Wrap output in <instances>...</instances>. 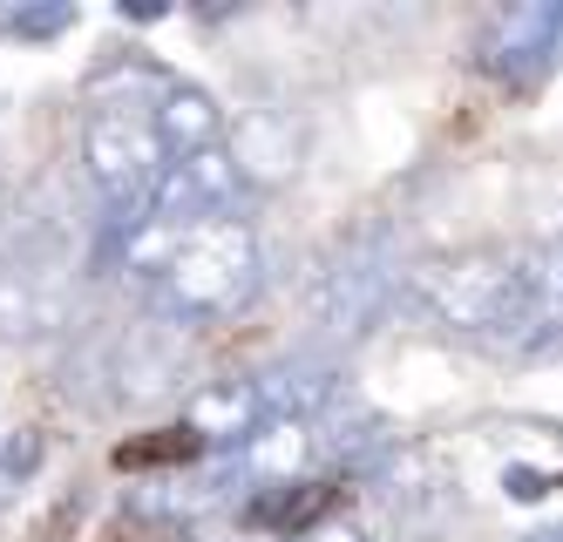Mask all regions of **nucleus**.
<instances>
[{"mask_svg":"<svg viewBox=\"0 0 563 542\" xmlns=\"http://www.w3.org/2000/svg\"><path fill=\"white\" fill-rule=\"evenodd\" d=\"M96 366H102V394L109 400L150 407V400H164L184 373H190V325L150 312V319H136L123 332H109Z\"/></svg>","mask_w":563,"mask_h":542,"instance_id":"obj_5","label":"nucleus"},{"mask_svg":"<svg viewBox=\"0 0 563 542\" xmlns=\"http://www.w3.org/2000/svg\"><path fill=\"white\" fill-rule=\"evenodd\" d=\"M400 237L387 224H367V231H353L340 252L327 258V272H319L312 285V319L327 340H360V332H374L380 312L394 306V291H400Z\"/></svg>","mask_w":563,"mask_h":542,"instance_id":"obj_3","label":"nucleus"},{"mask_svg":"<svg viewBox=\"0 0 563 542\" xmlns=\"http://www.w3.org/2000/svg\"><path fill=\"white\" fill-rule=\"evenodd\" d=\"M306 156V136L286 109H245L231 130V163L245 184H286Z\"/></svg>","mask_w":563,"mask_h":542,"instance_id":"obj_9","label":"nucleus"},{"mask_svg":"<svg viewBox=\"0 0 563 542\" xmlns=\"http://www.w3.org/2000/svg\"><path fill=\"white\" fill-rule=\"evenodd\" d=\"M265 421L272 413H265L258 380H205L184 400V434L197 447H211V454H245Z\"/></svg>","mask_w":563,"mask_h":542,"instance_id":"obj_8","label":"nucleus"},{"mask_svg":"<svg viewBox=\"0 0 563 542\" xmlns=\"http://www.w3.org/2000/svg\"><path fill=\"white\" fill-rule=\"evenodd\" d=\"M238 190H245V177H238V163H231V143L177 156L164 170V184H156V197H150V224H164L177 237L197 231V224H218V218H231Z\"/></svg>","mask_w":563,"mask_h":542,"instance_id":"obj_7","label":"nucleus"},{"mask_svg":"<svg viewBox=\"0 0 563 542\" xmlns=\"http://www.w3.org/2000/svg\"><path fill=\"white\" fill-rule=\"evenodd\" d=\"M516 542H563V522H543V529H530V535H516Z\"/></svg>","mask_w":563,"mask_h":542,"instance_id":"obj_16","label":"nucleus"},{"mask_svg":"<svg viewBox=\"0 0 563 542\" xmlns=\"http://www.w3.org/2000/svg\"><path fill=\"white\" fill-rule=\"evenodd\" d=\"M258 291V237L245 218H218L177 237L164 272L150 278V306L177 325H211L231 319Z\"/></svg>","mask_w":563,"mask_h":542,"instance_id":"obj_1","label":"nucleus"},{"mask_svg":"<svg viewBox=\"0 0 563 542\" xmlns=\"http://www.w3.org/2000/svg\"><path fill=\"white\" fill-rule=\"evenodd\" d=\"M0 27L14 41H55V34L75 27V0H21V8L0 14Z\"/></svg>","mask_w":563,"mask_h":542,"instance_id":"obj_13","label":"nucleus"},{"mask_svg":"<svg viewBox=\"0 0 563 542\" xmlns=\"http://www.w3.org/2000/svg\"><path fill=\"white\" fill-rule=\"evenodd\" d=\"M75 306V244L62 224H21V237L0 252V340H48L68 325Z\"/></svg>","mask_w":563,"mask_h":542,"instance_id":"obj_2","label":"nucleus"},{"mask_svg":"<svg viewBox=\"0 0 563 542\" xmlns=\"http://www.w3.org/2000/svg\"><path fill=\"white\" fill-rule=\"evenodd\" d=\"M475 62L489 68L503 89L537 96L543 81L563 68V0H522V8H503L475 41Z\"/></svg>","mask_w":563,"mask_h":542,"instance_id":"obj_6","label":"nucleus"},{"mask_svg":"<svg viewBox=\"0 0 563 542\" xmlns=\"http://www.w3.org/2000/svg\"><path fill=\"white\" fill-rule=\"evenodd\" d=\"M0 218H8V184H0Z\"/></svg>","mask_w":563,"mask_h":542,"instance_id":"obj_18","label":"nucleus"},{"mask_svg":"<svg viewBox=\"0 0 563 542\" xmlns=\"http://www.w3.org/2000/svg\"><path fill=\"white\" fill-rule=\"evenodd\" d=\"M312 421H278V413H272V421L252 434V447L245 454H231V462H238V475H245L252 488H292V475L312 462Z\"/></svg>","mask_w":563,"mask_h":542,"instance_id":"obj_11","label":"nucleus"},{"mask_svg":"<svg viewBox=\"0 0 563 542\" xmlns=\"http://www.w3.org/2000/svg\"><path fill=\"white\" fill-rule=\"evenodd\" d=\"M238 542H278V535H238Z\"/></svg>","mask_w":563,"mask_h":542,"instance_id":"obj_17","label":"nucleus"},{"mask_svg":"<svg viewBox=\"0 0 563 542\" xmlns=\"http://www.w3.org/2000/svg\"><path fill=\"white\" fill-rule=\"evenodd\" d=\"M82 163H89V177H96V190L109 203V218L115 224H143L156 184H164V170H170V150H164V136H156L150 115L89 109V122H82Z\"/></svg>","mask_w":563,"mask_h":542,"instance_id":"obj_4","label":"nucleus"},{"mask_svg":"<svg viewBox=\"0 0 563 542\" xmlns=\"http://www.w3.org/2000/svg\"><path fill=\"white\" fill-rule=\"evenodd\" d=\"M42 454H48V434L42 428H0V502H14V495L42 475Z\"/></svg>","mask_w":563,"mask_h":542,"instance_id":"obj_12","label":"nucleus"},{"mask_svg":"<svg viewBox=\"0 0 563 542\" xmlns=\"http://www.w3.org/2000/svg\"><path fill=\"white\" fill-rule=\"evenodd\" d=\"M156 136H164L170 163L177 156H197V150H224V109L211 89H197V81H170V96L156 102Z\"/></svg>","mask_w":563,"mask_h":542,"instance_id":"obj_10","label":"nucleus"},{"mask_svg":"<svg viewBox=\"0 0 563 542\" xmlns=\"http://www.w3.org/2000/svg\"><path fill=\"white\" fill-rule=\"evenodd\" d=\"M503 488H509V502H543V495L556 488V468H522V462H509L503 468Z\"/></svg>","mask_w":563,"mask_h":542,"instance_id":"obj_14","label":"nucleus"},{"mask_svg":"<svg viewBox=\"0 0 563 542\" xmlns=\"http://www.w3.org/2000/svg\"><path fill=\"white\" fill-rule=\"evenodd\" d=\"M299 542H367V535H360L353 522H312V529H306Z\"/></svg>","mask_w":563,"mask_h":542,"instance_id":"obj_15","label":"nucleus"}]
</instances>
